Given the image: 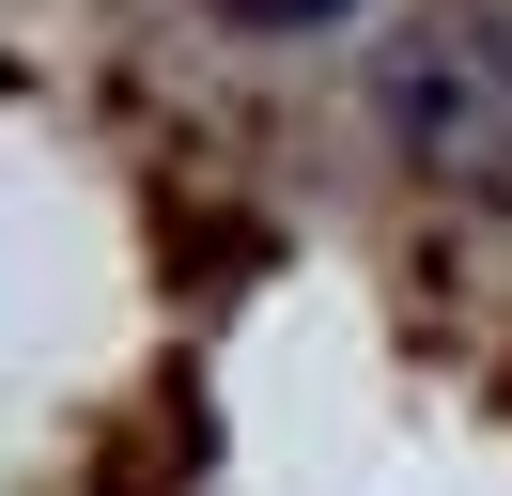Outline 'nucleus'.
<instances>
[{
	"instance_id": "1",
	"label": "nucleus",
	"mask_w": 512,
	"mask_h": 496,
	"mask_svg": "<svg viewBox=\"0 0 512 496\" xmlns=\"http://www.w3.org/2000/svg\"><path fill=\"white\" fill-rule=\"evenodd\" d=\"M233 31H342V16H373V0H218Z\"/></svg>"
}]
</instances>
